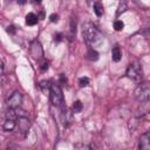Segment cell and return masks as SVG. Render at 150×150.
Returning a JSON list of instances; mask_svg holds the SVG:
<instances>
[{
	"mask_svg": "<svg viewBox=\"0 0 150 150\" xmlns=\"http://www.w3.org/2000/svg\"><path fill=\"white\" fill-rule=\"evenodd\" d=\"M135 97L137 101L142 102V103H145L149 101L150 98V83L148 81H144V82H141L136 88H135Z\"/></svg>",
	"mask_w": 150,
	"mask_h": 150,
	"instance_id": "obj_3",
	"label": "cell"
},
{
	"mask_svg": "<svg viewBox=\"0 0 150 150\" xmlns=\"http://www.w3.org/2000/svg\"><path fill=\"white\" fill-rule=\"evenodd\" d=\"M127 76L129 77V79H131V80H134V81H136V82H139L141 80H142V77H143V70H142V67H141V64L139 63H137V62H132V63H130L129 66H128V68H127Z\"/></svg>",
	"mask_w": 150,
	"mask_h": 150,
	"instance_id": "obj_4",
	"label": "cell"
},
{
	"mask_svg": "<svg viewBox=\"0 0 150 150\" xmlns=\"http://www.w3.org/2000/svg\"><path fill=\"white\" fill-rule=\"evenodd\" d=\"M30 54L34 59H39L43 55V50H42V47H41V43L38 41V40H34L30 45Z\"/></svg>",
	"mask_w": 150,
	"mask_h": 150,
	"instance_id": "obj_8",
	"label": "cell"
},
{
	"mask_svg": "<svg viewBox=\"0 0 150 150\" xmlns=\"http://www.w3.org/2000/svg\"><path fill=\"white\" fill-rule=\"evenodd\" d=\"M118 11H117V16L121 14V13H123L125 9H127V5H125V2H120V5H118V8H117Z\"/></svg>",
	"mask_w": 150,
	"mask_h": 150,
	"instance_id": "obj_17",
	"label": "cell"
},
{
	"mask_svg": "<svg viewBox=\"0 0 150 150\" xmlns=\"http://www.w3.org/2000/svg\"><path fill=\"white\" fill-rule=\"evenodd\" d=\"M54 40H55V41H56V40H57V41H61V40H62V35L59 34V33L55 34V35H54Z\"/></svg>",
	"mask_w": 150,
	"mask_h": 150,
	"instance_id": "obj_22",
	"label": "cell"
},
{
	"mask_svg": "<svg viewBox=\"0 0 150 150\" xmlns=\"http://www.w3.org/2000/svg\"><path fill=\"white\" fill-rule=\"evenodd\" d=\"M88 59H89L90 61H96V60H98V53H97L96 50H94V49H89V52H88Z\"/></svg>",
	"mask_w": 150,
	"mask_h": 150,
	"instance_id": "obj_14",
	"label": "cell"
},
{
	"mask_svg": "<svg viewBox=\"0 0 150 150\" xmlns=\"http://www.w3.org/2000/svg\"><path fill=\"white\" fill-rule=\"evenodd\" d=\"M15 122H16V125H18L19 130H20L22 134H27V132H28V130H29V128H30V121H29V118H28L26 115L19 116V117L15 120Z\"/></svg>",
	"mask_w": 150,
	"mask_h": 150,
	"instance_id": "obj_6",
	"label": "cell"
},
{
	"mask_svg": "<svg viewBox=\"0 0 150 150\" xmlns=\"http://www.w3.org/2000/svg\"><path fill=\"white\" fill-rule=\"evenodd\" d=\"M70 32H71V34H74L76 32V21L74 22V19L70 20Z\"/></svg>",
	"mask_w": 150,
	"mask_h": 150,
	"instance_id": "obj_19",
	"label": "cell"
},
{
	"mask_svg": "<svg viewBox=\"0 0 150 150\" xmlns=\"http://www.w3.org/2000/svg\"><path fill=\"white\" fill-rule=\"evenodd\" d=\"M111 59H112L114 62H118L122 59V52H121V49H120L118 46H115L111 49Z\"/></svg>",
	"mask_w": 150,
	"mask_h": 150,
	"instance_id": "obj_9",
	"label": "cell"
},
{
	"mask_svg": "<svg viewBox=\"0 0 150 150\" xmlns=\"http://www.w3.org/2000/svg\"><path fill=\"white\" fill-rule=\"evenodd\" d=\"M7 150H23V149L18 144H9L7 146Z\"/></svg>",
	"mask_w": 150,
	"mask_h": 150,
	"instance_id": "obj_18",
	"label": "cell"
},
{
	"mask_svg": "<svg viewBox=\"0 0 150 150\" xmlns=\"http://www.w3.org/2000/svg\"><path fill=\"white\" fill-rule=\"evenodd\" d=\"M82 35H83V40L88 45H95V43H98L102 40V35H101L100 30L91 22L83 23V26H82Z\"/></svg>",
	"mask_w": 150,
	"mask_h": 150,
	"instance_id": "obj_1",
	"label": "cell"
},
{
	"mask_svg": "<svg viewBox=\"0 0 150 150\" xmlns=\"http://www.w3.org/2000/svg\"><path fill=\"white\" fill-rule=\"evenodd\" d=\"M7 33L14 34V33H15V28H14V26H8V27H7Z\"/></svg>",
	"mask_w": 150,
	"mask_h": 150,
	"instance_id": "obj_21",
	"label": "cell"
},
{
	"mask_svg": "<svg viewBox=\"0 0 150 150\" xmlns=\"http://www.w3.org/2000/svg\"><path fill=\"white\" fill-rule=\"evenodd\" d=\"M79 84H80V87H87V86L89 84V79H88L87 76L81 77V79L79 80Z\"/></svg>",
	"mask_w": 150,
	"mask_h": 150,
	"instance_id": "obj_16",
	"label": "cell"
},
{
	"mask_svg": "<svg viewBox=\"0 0 150 150\" xmlns=\"http://www.w3.org/2000/svg\"><path fill=\"white\" fill-rule=\"evenodd\" d=\"M60 82H61V83H66V82H67V79H64V75H63V74L60 75Z\"/></svg>",
	"mask_w": 150,
	"mask_h": 150,
	"instance_id": "obj_23",
	"label": "cell"
},
{
	"mask_svg": "<svg viewBox=\"0 0 150 150\" xmlns=\"http://www.w3.org/2000/svg\"><path fill=\"white\" fill-rule=\"evenodd\" d=\"M18 4H20V5H23V4H26V1H18Z\"/></svg>",
	"mask_w": 150,
	"mask_h": 150,
	"instance_id": "obj_26",
	"label": "cell"
},
{
	"mask_svg": "<svg viewBox=\"0 0 150 150\" xmlns=\"http://www.w3.org/2000/svg\"><path fill=\"white\" fill-rule=\"evenodd\" d=\"M15 125H16V122H15L14 120H9V118H7V120L5 121L2 128H4L5 131H12V130L15 128Z\"/></svg>",
	"mask_w": 150,
	"mask_h": 150,
	"instance_id": "obj_11",
	"label": "cell"
},
{
	"mask_svg": "<svg viewBox=\"0 0 150 150\" xmlns=\"http://www.w3.org/2000/svg\"><path fill=\"white\" fill-rule=\"evenodd\" d=\"M48 95H49V100H50L53 105H55L57 108H61V109L64 107V104H63V94H62L61 88L57 84L50 82Z\"/></svg>",
	"mask_w": 150,
	"mask_h": 150,
	"instance_id": "obj_2",
	"label": "cell"
},
{
	"mask_svg": "<svg viewBox=\"0 0 150 150\" xmlns=\"http://www.w3.org/2000/svg\"><path fill=\"white\" fill-rule=\"evenodd\" d=\"M22 103V94L20 91H14L9 98L7 100V107L8 109H19Z\"/></svg>",
	"mask_w": 150,
	"mask_h": 150,
	"instance_id": "obj_5",
	"label": "cell"
},
{
	"mask_svg": "<svg viewBox=\"0 0 150 150\" xmlns=\"http://www.w3.org/2000/svg\"><path fill=\"white\" fill-rule=\"evenodd\" d=\"M123 27H124V23L121 21V20H116L115 22H114V28H115V30H122L123 29Z\"/></svg>",
	"mask_w": 150,
	"mask_h": 150,
	"instance_id": "obj_15",
	"label": "cell"
},
{
	"mask_svg": "<svg viewBox=\"0 0 150 150\" xmlns=\"http://www.w3.org/2000/svg\"><path fill=\"white\" fill-rule=\"evenodd\" d=\"M93 9H94V13L96 14V16H102L103 13H104V8H103V5L101 2H95L94 6H93Z\"/></svg>",
	"mask_w": 150,
	"mask_h": 150,
	"instance_id": "obj_12",
	"label": "cell"
},
{
	"mask_svg": "<svg viewBox=\"0 0 150 150\" xmlns=\"http://www.w3.org/2000/svg\"><path fill=\"white\" fill-rule=\"evenodd\" d=\"M49 20H50L52 22H56V21L59 20V15H57L56 13H53V14L49 15Z\"/></svg>",
	"mask_w": 150,
	"mask_h": 150,
	"instance_id": "obj_20",
	"label": "cell"
},
{
	"mask_svg": "<svg viewBox=\"0 0 150 150\" xmlns=\"http://www.w3.org/2000/svg\"><path fill=\"white\" fill-rule=\"evenodd\" d=\"M138 149L139 150H150V132L149 131H145L144 134L141 135Z\"/></svg>",
	"mask_w": 150,
	"mask_h": 150,
	"instance_id": "obj_7",
	"label": "cell"
},
{
	"mask_svg": "<svg viewBox=\"0 0 150 150\" xmlns=\"http://www.w3.org/2000/svg\"><path fill=\"white\" fill-rule=\"evenodd\" d=\"M4 74V62L0 60V76Z\"/></svg>",
	"mask_w": 150,
	"mask_h": 150,
	"instance_id": "obj_24",
	"label": "cell"
},
{
	"mask_svg": "<svg viewBox=\"0 0 150 150\" xmlns=\"http://www.w3.org/2000/svg\"><path fill=\"white\" fill-rule=\"evenodd\" d=\"M82 108H83V104H82V102H81L80 100H76V101L73 103V107H71V109H73V112H75V114H77V112H81Z\"/></svg>",
	"mask_w": 150,
	"mask_h": 150,
	"instance_id": "obj_13",
	"label": "cell"
},
{
	"mask_svg": "<svg viewBox=\"0 0 150 150\" xmlns=\"http://www.w3.org/2000/svg\"><path fill=\"white\" fill-rule=\"evenodd\" d=\"M90 150H91V149H90Z\"/></svg>",
	"mask_w": 150,
	"mask_h": 150,
	"instance_id": "obj_27",
	"label": "cell"
},
{
	"mask_svg": "<svg viewBox=\"0 0 150 150\" xmlns=\"http://www.w3.org/2000/svg\"><path fill=\"white\" fill-rule=\"evenodd\" d=\"M38 20H39V18L34 13H28L26 15V25H28V26H35L38 23Z\"/></svg>",
	"mask_w": 150,
	"mask_h": 150,
	"instance_id": "obj_10",
	"label": "cell"
},
{
	"mask_svg": "<svg viewBox=\"0 0 150 150\" xmlns=\"http://www.w3.org/2000/svg\"><path fill=\"white\" fill-rule=\"evenodd\" d=\"M47 69H48V63H43V64L41 66V70L45 71V70H47Z\"/></svg>",
	"mask_w": 150,
	"mask_h": 150,
	"instance_id": "obj_25",
	"label": "cell"
}]
</instances>
